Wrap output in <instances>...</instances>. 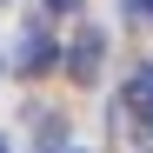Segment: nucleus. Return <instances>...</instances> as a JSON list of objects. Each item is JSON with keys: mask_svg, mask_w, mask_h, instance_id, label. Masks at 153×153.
Instances as JSON below:
<instances>
[{"mask_svg": "<svg viewBox=\"0 0 153 153\" xmlns=\"http://www.w3.org/2000/svg\"><path fill=\"white\" fill-rule=\"evenodd\" d=\"M100 60H107V40H100V27H80L67 47V73L73 80H100Z\"/></svg>", "mask_w": 153, "mask_h": 153, "instance_id": "nucleus-1", "label": "nucleus"}, {"mask_svg": "<svg viewBox=\"0 0 153 153\" xmlns=\"http://www.w3.org/2000/svg\"><path fill=\"white\" fill-rule=\"evenodd\" d=\"M47 67H53V33L27 27V33H20V73H47Z\"/></svg>", "mask_w": 153, "mask_h": 153, "instance_id": "nucleus-2", "label": "nucleus"}, {"mask_svg": "<svg viewBox=\"0 0 153 153\" xmlns=\"http://www.w3.org/2000/svg\"><path fill=\"white\" fill-rule=\"evenodd\" d=\"M126 107H133V113H140V120L153 126V60H146V67L133 73V87H126Z\"/></svg>", "mask_w": 153, "mask_h": 153, "instance_id": "nucleus-3", "label": "nucleus"}, {"mask_svg": "<svg viewBox=\"0 0 153 153\" xmlns=\"http://www.w3.org/2000/svg\"><path fill=\"white\" fill-rule=\"evenodd\" d=\"M120 7L133 13V20H153V0H120Z\"/></svg>", "mask_w": 153, "mask_h": 153, "instance_id": "nucleus-4", "label": "nucleus"}, {"mask_svg": "<svg viewBox=\"0 0 153 153\" xmlns=\"http://www.w3.org/2000/svg\"><path fill=\"white\" fill-rule=\"evenodd\" d=\"M47 7H53V13H73V7H80V0H47Z\"/></svg>", "mask_w": 153, "mask_h": 153, "instance_id": "nucleus-5", "label": "nucleus"}]
</instances>
